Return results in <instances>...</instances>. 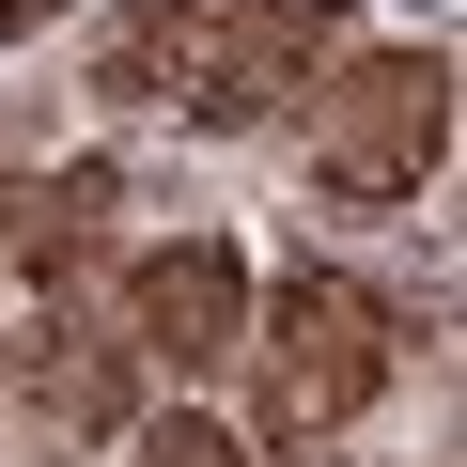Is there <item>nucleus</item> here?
<instances>
[{
	"label": "nucleus",
	"instance_id": "f257e3e1",
	"mask_svg": "<svg viewBox=\"0 0 467 467\" xmlns=\"http://www.w3.org/2000/svg\"><path fill=\"white\" fill-rule=\"evenodd\" d=\"M343 63L327 0H140L94 32V94L109 109H187V125H281L312 78Z\"/></svg>",
	"mask_w": 467,
	"mask_h": 467
},
{
	"label": "nucleus",
	"instance_id": "423d86ee",
	"mask_svg": "<svg viewBox=\"0 0 467 467\" xmlns=\"http://www.w3.org/2000/svg\"><path fill=\"white\" fill-rule=\"evenodd\" d=\"M0 250H16L32 296H94L109 250H125V156H63L16 187V218H0Z\"/></svg>",
	"mask_w": 467,
	"mask_h": 467
},
{
	"label": "nucleus",
	"instance_id": "7ed1b4c3",
	"mask_svg": "<svg viewBox=\"0 0 467 467\" xmlns=\"http://www.w3.org/2000/svg\"><path fill=\"white\" fill-rule=\"evenodd\" d=\"M451 156V47H343L312 78V187L327 202H420V171Z\"/></svg>",
	"mask_w": 467,
	"mask_h": 467
},
{
	"label": "nucleus",
	"instance_id": "20e7f679",
	"mask_svg": "<svg viewBox=\"0 0 467 467\" xmlns=\"http://www.w3.org/2000/svg\"><path fill=\"white\" fill-rule=\"evenodd\" d=\"M0 405H16L47 451H125L140 420V358L94 296H32V327H0Z\"/></svg>",
	"mask_w": 467,
	"mask_h": 467
},
{
	"label": "nucleus",
	"instance_id": "39448f33",
	"mask_svg": "<svg viewBox=\"0 0 467 467\" xmlns=\"http://www.w3.org/2000/svg\"><path fill=\"white\" fill-rule=\"evenodd\" d=\"M94 312L125 327L140 374H218L250 343V265H234V234H156V250H125L94 281Z\"/></svg>",
	"mask_w": 467,
	"mask_h": 467
},
{
	"label": "nucleus",
	"instance_id": "0eeeda50",
	"mask_svg": "<svg viewBox=\"0 0 467 467\" xmlns=\"http://www.w3.org/2000/svg\"><path fill=\"white\" fill-rule=\"evenodd\" d=\"M125 467H250V436H218V420H125Z\"/></svg>",
	"mask_w": 467,
	"mask_h": 467
},
{
	"label": "nucleus",
	"instance_id": "f03ea898",
	"mask_svg": "<svg viewBox=\"0 0 467 467\" xmlns=\"http://www.w3.org/2000/svg\"><path fill=\"white\" fill-rule=\"evenodd\" d=\"M234 358H250V451H327L405 374V312L358 265H281V281H250V343Z\"/></svg>",
	"mask_w": 467,
	"mask_h": 467
},
{
	"label": "nucleus",
	"instance_id": "6e6552de",
	"mask_svg": "<svg viewBox=\"0 0 467 467\" xmlns=\"http://www.w3.org/2000/svg\"><path fill=\"white\" fill-rule=\"evenodd\" d=\"M16 187H32V171H0V218H16Z\"/></svg>",
	"mask_w": 467,
	"mask_h": 467
}]
</instances>
